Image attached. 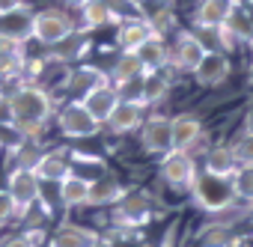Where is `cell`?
Returning <instances> with one entry per match:
<instances>
[{
    "label": "cell",
    "mask_w": 253,
    "mask_h": 247,
    "mask_svg": "<svg viewBox=\"0 0 253 247\" xmlns=\"http://www.w3.org/2000/svg\"><path fill=\"white\" fill-rule=\"evenodd\" d=\"M6 110H9V119L18 125V131L27 140H36L42 134V128L48 125V119L54 113V104H51V95L42 86L24 83L6 98Z\"/></svg>",
    "instance_id": "cell-1"
},
{
    "label": "cell",
    "mask_w": 253,
    "mask_h": 247,
    "mask_svg": "<svg viewBox=\"0 0 253 247\" xmlns=\"http://www.w3.org/2000/svg\"><path fill=\"white\" fill-rule=\"evenodd\" d=\"M72 33H75V24H72V18L63 9H42V12H36L30 18V36L36 42H42V45H54L57 48Z\"/></svg>",
    "instance_id": "cell-2"
},
{
    "label": "cell",
    "mask_w": 253,
    "mask_h": 247,
    "mask_svg": "<svg viewBox=\"0 0 253 247\" xmlns=\"http://www.w3.org/2000/svg\"><path fill=\"white\" fill-rule=\"evenodd\" d=\"M6 194L12 197L18 214H27V211L39 203V197H42V182H39V176H36L33 170L15 167V170L9 173V179H6Z\"/></svg>",
    "instance_id": "cell-3"
},
{
    "label": "cell",
    "mask_w": 253,
    "mask_h": 247,
    "mask_svg": "<svg viewBox=\"0 0 253 247\" xmlns=\"http://www.w3.org/2000/svg\"><path fill=\"white\" fill-rule=\"evenodd\" d=\"M194 197L203 208H211V211H223L226 206H232L235 194H232V182L229 179H220V176H206V179H197L194 182Z\"/></svg>",
    "instance_id": "cell-4"
},
{
    "label": "cell",
    "mask_w": 253,
    "mask_h": 247,
    "mask_svg": "<svg viewBox=\"0 0 253 247\" xmlns=\"http://www.w3.org/2000/svg\"><path fill=\"white\" fill-rule=\"evenodd\" d=\"M57 125L66 137H92L98 131V122L89 116V110L81 101H69L60 113H57Z\"/></svg>",
    "instance_id": "cell-5"
},
{
    "label": "cell",
    "mask_w": 253,
    "mask_h": 247,
    "mask_svg": "<svg viewBox=\"0 0 253 247\" xmlns=\"http://www.w3.org/2000/svg\"><path fill=\"white\" fill-rule=\"evenodd\" d=\"M161 176L170 182V185H179V188H194L197 182V167H194V158L188 152H167L164 155V164H161Z\"/></svg>",
    "instance_id": "cell-6"
},
{
    "label": "cell",
    "mask_w": 253,
    "mask_h": 247,
    "mask_svg": "<svg viewBox=\"0 0 253 247\" xmlns=\"http://www.w3.org/2000/svg\"><path fill=\"white\" fill-rule=\"evenodd\" d=\"M140 143H143V149L152 152V155H167V152H173L170 119H164V116H152L146 125H143V131H140Z\"/></svg>",
    "instance_id": "cell-7"
},
{
    "label": "cell",
    "mask_w": 253,
    "mask_h": 247,
    "mask_svg": "<svg viewBox=\"0 0 253 247\" xmlns=\"http://www.w3.org/2000/svg\"><path fill=\"white\" fill-rule=\"evenodd\" d=\"M78 101L89 110V116L98 122V125H104V122L110 119V113L116 110V104H119L122 98H119L116 86L104 83V86H95L92 92H86V95H84V98H78Z\"/></svg>",
    "instance_id": "cell-8"
},
{
    "label": "cell",
    "mask_w": 253,
    "mask_h": 247,
    "mask_svg": "<svg viewBox=\"0 0 253 247\" xmlns=\"http://www.w3.org/2000/svg\"><path fill=\"white\" fill-rule=\"evenodd\" d=\"M33 173L39 176V182H54L60 185L69 173H72V155H66L63 149H54V152H42Z\"/></svg>",
    "instance_id": "cell-9"
},
{
    "label": "cell",
    "mask_w": 253,
    "mask_h": 247,
    "mask_svg": "<svg viewBox=\"0 0 253 247\" xmlns=\"http://www.w3.org/2000/svg\"><path fill=\"white\" fill-rule=\"evenodd\" d=\"M149 214H152L149 200L140 197V194H131V197L125 194V197L113 206V217H116V223H122V226H140V223L149 220Z\"/></svg>",
    "instance_id": "cell-10"
},
{
    "label": "cell",
    "mask_w": 253,
    "mask_h": 247,
    "mask_svg": "<svg viewBox=\"0 0 253 247\" xmlns=\"http://www.w3.org/2000/svg\"><path fill=\"white\" fill-rule=\"evenodd\" d=\"M170 131H173V149L176 152H188L203 134V122L194 113H182V116L170 119Z\"/></svg>",
    "instance_id": "cell-11"
},
{
    "label": "cell",
    "mask_w": 253,
    "mask_h": 247,
    "mask_svg": "<svg viewBox=\"0 0 253 247\" xmlns=\"http://www.w3.org/2000/svg\"><path fill=\"white\" fill-rule=\"evenodd\" d=\"M194 78L200 86H220L229 78V63L223 54H211L206 51V57L200 60V66L194 69Z\"/></svg>",
    "instance_id": "cell-12"
},
{
    "label": "cell",
    "mask_w": 253,
    "mask_h": 247,
    "mask_svg": "<svg viewBox=\"0 0 253 247\" xmlns=\"http://www.w3.org/2000/svg\"><path fill=\"white\" fill-rule=\"evenodd\" d=\"M48 247H98V235L86 226H78V223H63L51 238H48Z\"/></svg>",
    "instance_id": "cell-13"
},
{
    "label": "cell",
    "mask_w": 253,
    "mask_h": 247,
    "mask_svg": "<svg viewBox=\"0 0 253 247\" xmlns=\"http://www.w3.org/2000/svg\"><path fill=\"white\" fill-rule=\"evenodd\" d=\"M140 116H143V104L140 101H119L116 110L110 113V119L104 122V125L113 131V134H125L140 125Z\"/></svg>",
    "instance_id": "cell-14"
},
{
    "label": "cell",
    "mask_w": 253,
    "mask_h": 247,
    "mask_svg": "<svg viewBox=\"0 0 253 247\" xmlns=\"http://www.w3.org/2000/svg\"><path fill=\"white\" fill-rule=\"evenodd\" d=\"M57 197L66 208H81L86 206V197H89V179L78 176V173H69L60 185H57Z\"/></svg>",
    "instance_id": "cell-15"
},
{
    "label": "cell",
    "mask_w": 253,
    "mask_h": 247,
    "mask_svg": "<svg viewBox=\"0 0 253 247\" xmlns=\"http://www.w3.org/2000/svg\"><path fill=\"white\" fill-rule=\"evenodd\" d=\"M104 83H107V75L101 69H95V66H78V69H72L66 75V86L72 92H81V98L86 92H92L95 86H104Z\"/></svg>",
    "instance_id": "cell-16"
},
{
    "label": "cell",
    "mask_w": 253,
    "mask_h": 247,
    "mask_svg": "<svg viewBox=\"0 0 253 247\" xmlns=\"http://www.w3.org/2000/svg\"><path fill=\"white\" fill-rule=\"evenodd\" d=\"M146 39H152V30H149V21L146 18H131V21H122L119 27V36L116 42L125 48V54H134Z\"/></svg>",
    "instance_id": "cell-17"
},
{
    "label": "cell",
    "mask_w": 253,
    "mask_h": 247,
    "mask_svg": "<svg viewBox=\"0 0 253 247\" xmlns=\"http://www.w3.org/2000/svg\"><path fill=\"white\" fill-rule=\"evenodd\" d=\"M206 57V45L197 39V36H191V33H185L179 42H176V51H173V63L179 66V69H197L200 66V60Z\"/></svg>",
    "instance_id": "cell-18"
},
{
    "label": "cell",
    "mask_w": 253,
    "mask_h": 247,
    "mask_svg": "<svg viewBox=\"0 0 253 247\" xmlns=\"http://www.w3.org/2000/svg\"><path fill=\"white\" fill-rule=\"evenodd\" d=\"M122 197H125V188H122L119 182L98 179V182H89V197H86V206H116Z\"/></svg>",
    "instance_id": "cell-19"
},
{
    "label": "cell",
    "mask_w": 253,
    "mask_h": 247,
    "mask_svg": "<svg viewBox=\"0 0 253 247\" xmlns=\"http://www.w3.org/2000/svg\"><path fill=\"white\" fill-rule=\"evenodd\" d=\"M206 170L209 176H220V179H232L238 173V164L232 158V149L229 146H214L206 158Z\"/></svg>",
    "instance_id": "cell-20"
},
{
    "label": "cell",
    "mask_w": 253,
    "mask_h": 247,
    "mask_svg": "<svg viewBox=\"0 0 253 247\" xmlns=\"http://www.w3.org/2000/svg\"><path fill=\"white\" fill-rule=\"evenodd\" d=\"M134 57L143 63V69L149 72H155V69H161L164 63H167V48H164V42L158 39V36H152V39H146L137 51H134Z\"/></svg>",
    "instance_id": "cell-21"
},
{
    "label": "cell",
    "mask_w": 253,
    "mask_h": 247,
    "mask_svg": "<svg viewBox=\"0 0 253 247\" xmlns=\"http://www.w3.org/2000/svg\"><path fill=\"white\" fill-rule=\"evenodd\" d=\"M226 12H229L226 0H203V3L197 6L194 21H197L200 27H220L223 18H226Z\"/></svg>",
    "instance_id": "cell-22"
},
{
    "label": "cell",
    "mask_w": 253,
    "mask_h": 247,
    "mask_svg": "<svg viewBox=\"0 0 253 247\" xmlns=\"http://www.w3.org/2000/svg\"><path fill=\"white\" fill-rule=\"evenodd\" d=\"M223 27H226V33L232 36V39H241V42H253V21H250V15L244 12V9H229L226 12V18H223Z\"/></svg>",
    "instance_id": "cell-23"
},
{
    "label": "cell",
    "mask_w": 253,
    "mask_h": 247,
    "mask_svg": "<svg viewBox=\"0 0 253 247\" xmlns=\"http://www.w3.org/2000/svg\"><path fill=\"white\" fill-rule=\"evenodd\" d=\"M146 75V69H143V63L134 57V54H122V60L116 63V69H113V81L119 83V86H128V83H134V81H140ZM116 86V89H119Z\"/></svg>",
    "instance_id": "cell-24"
},
{
    "label": "cell",
    "mask_w": 253,
    "mask_h": 247,
    "mask_svg": "<svg viewBox=\"0 0 253 247\" xmlns=\"http://www.w3.org/2000/svg\"><path fill=\"white\" fill-rule=\"evenodd\" d=\"M81 12H84V24H86V27H92V30H95V27H104L107 21H116V18H113V12L107 9L104 0H89V3H86Z\"/></svg>",
    "instance_id": "cell-25"
},
{
    "label": "cell",
    "mask_w": 253,
    "mask_h": 247,
    "mask_svg": "<svg viewBox=\"0 0 253 247\" xmlns=\"http://www.w3.org/2000/svg\"><path fill=\"white\" fill-rule=\"evenodd\" d=\"M27 143V137L18 131V125L12 119H6V122H0V149H9V152H18L21 146Z\"/></svg>",
    "instance_id": "cell-26"
},
{
    "label": "cell",
    "mask_w": 253,
    "mask_h": 247,
    "mask_svg": "<svg viewBox=\"0 0 253 247\" xmlns=\"http://www.w3.org/2000/svg\"><path fill=\"white\" fill-rule=\"evenodd\" d=\"M232 194L238 200H253V167H241L232 176Z\"/></svg>",
    "instance_id": "cell-27"
},
{
    "label": "cell",
    "mask_w": 253,
    "mask_h": 247,
    "mask_svg": "<svg viewBox=\"0 0 253 247\" xmlns=\"http://www.w3.org/2000/svg\"><path fill=\"white\" fill-rule=\"evenodd\" d=\"M229 149L238 167H253V134H241Z\"/></svg>",
    "instance_id": "cell-28"
},
{
    "label": "cell",
    "mask_w": 253,
    "mask_h": 247,
    "mask_svg": "<svg viewBox=\"0 0 253 247\" xmlns=\"http://www.w3.org/2000/svg\"><path fill=\"white\" fill-rule=\"evenodd\" d=\"M107 9L113 12V18H125V21H131V18H140V3L137 0H104Z\"/></svg>",
    "instance_id": "cell-29"
},
{
    "label": "cell",
    "mask_w": 253,
    "mask_h": 247,
    "mask_svg": "<svg viewBox=\"0 0 253 247\" xmlns=\"http://www.w3.org/2000/svg\"><path fill=\"white\" fill-rule=\"evenodd\" d=\"M18 66H21L18 48L9 45V42H0V75H9V72H15Z\"/></svg>",
    "instance_id": "cell-30"
},
{
    "label": "cell",
    "mask_w": 253,
    "mask_h": 247,
    "mask_svg": "<svg viewBox=\"0 0 253 247\" xmlns=\"http://www.w3.org/2000/svg\"><path fill=\"white\" fill-rule=\"evenodd\" d=\"M39 238H42V232H18V235H12V238H6L0 247H39Z\"/></svg>",
    "instance_id": "cell-31"
},
{
    "label": "cell",
    "mask_w": 253,
    "mask_h": 247,
    "mask_svg": "<svg viewBox=\"0 0 253 247\" xmlns=\"http://www.w3.org/2000/svg\"><path fill=\"white\" fill-rule=\"evenodd\" d=\"M18 217V208H15V203H12V197L6 194V188L0 191V226H6L9 220H15Z\"/></svg>",
    "instance_id": "cell-32"
},
{
    "label": "cell",
    "mask_w": 253,
    "mask_h": 247,
    "mask_svg": "<svg viewBox=\"0 0 253 247\" xmlns=\"http://www.w3.org/2000/svg\"><path fill=\"white\" fill-rule=\"evenodd\" d=\"M161 95H167V81L164 78H149V86H143V104L158 101Z\"/></svg>",
    "instance_id": "cell-33"
},
{
    "label": "cell",
    "mask_w": 253,
    "mask_h": 247,
    "mask_svg": "<svg viewBox=\"0 0 253 247\" xmlns=\"http://www.w3.org/2000/svg\"><path fill=\"white\" fill-rule=\"evenodd\" d=\"M146 21H149V18H146ZM170 27H173V12H158V18L149 21L152 36H161V30H170Z\"/></svg>",
    "instance_id": "cell-34"
},
{
    "label": "cell",
    "mask_w": 253,
    "mask_h": 247,
    "mask_svg": "<svg viewBox=\"0 0 253 247\" xmlns=\"http://www.w3.org/2000/svg\"><path fill=\"white\" fill-rule=\"evenodd\" d=\"M24 9V0H0V18H9Z\"/></svg>",
    "instance_id": "cell-35"
},
{
    "label": "cell",
    "mask_w": 253,
    "mask_h": 247,
    "mask_svg": "<svg viewBox=\"0 0 253 247\" xmlns=\"http://www.w3.org/2000/svg\"><path fill=\"white\" fill-rule=\"evenodd\" d=\"M244 134H253V107H250L247 116H244Z\"/></svg>",
    "instance_id": "cell-36"
},
{
    "label": "cell",
    "mask_w": 253,
    "mask_h": 247,
    "mask_svg": "<svg viewBox=\"0 0 253 247\" xmlns=\"http://www.w3.org/2000/svg\"><path fill=\"white\" fill-rule=\"evenodd\" d=\"M66 3H69V6H72V9H84V6H86V3H89V0H66Z\"/></svg>",
    "instance_id": "cell-37"
},
{
    "label": "cell",
    "mask_w": 253,
    "mask_h": 247,
    "mask_svg": "<svg viewBox=\"0 0 253 247\" xmlns=\"http://www.w3.org/2000/svg\"><path fill=\"white\" fill-rule=\"evenodd\" d=\"M250 81H253V69H250Z\"/></svg>",
    "instance_id": "cell-38"
}]
</instances>
